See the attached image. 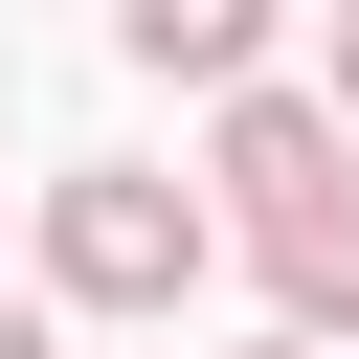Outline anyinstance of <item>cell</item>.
<instances>
[{
  "label": "cell",
  "mask_w": 359,
  "mask_h": 359,
  "mask_svg": "<svg viewBox=\"0 0 359 359\" xmlns=\"http://www.w3.org/2000/svg\"><path fill=\"white\" fill-rule=\"evenodd\" d=\"M337 112H359V0H337Z\"/></svg>",
  "instance_id": "obj_7"
},
{
  "label": "cell",
  "mask_w": 359,
  "mask_h": 359,
  "mask_svg": "<svg viewBox=\"0 0 359 359\" xmlns=\"http://www.w3.org/2000/svg\"><path fill=\"white\" fill-rule=\"evenodd\" d=\"M112 45H135L157 90H247V67H269V0H112Z\"/></svg>",
  "instance_id": "obj_4"
},
{
  "label": "cell",
  "mask_w": 359,
  "mask_h": 359,
  "mask_svg": "<svg viewBox=\"0 0 359 359\" xmlns=\"http://www.w3.org/2000/svg\"><path fill=\"white\" fill-rule=\"evenodd\" d=\"M0 359H67V337H45V314H0Z\"/></svg>",
  "instance_id": "obj_5"
},
{
  "label": "cell",
  "mask_w": 359,
  "mask_h": 359,
  "mask_svg": "<svg viewBox=\"0 0 359 359\" xmlns=\"http://www.w3.org/2000/svg\"><path fill=\"white\" fill-rule=\"evenodd\" d=\"M202 269H224V202H180L157 157H67L45 180V292L67 314H180Z\"/></svg>",
  "instance_id": "obj_1"
},
{
  "label": "cell",
  "mask_w": 359,
  "mask_h": 359,
  "mask_svg": "<svg viewBox=\"0 0 359 359\" xmlns=\"http://www.w3.org/2000/svg\"><path fill=\"white\" fill-rule=\"evenodd\" d=\"M247 247H269V314H314V337H359V180H314V202H269Z\"/></svg>",
  "instance_id": "obj_3"
},
{
  "label": "cell",
  "mask_w": 359,
  "mask_h": 359,
  "mask_svg": "<svg viewBox=\"0 0 359 359\" xmlns=\"http://www.w3.org/2000/svg\"><path fill=\"white\" fill-rule=\"evenodd\" d=\"M314 180H359V112L337 90H224V224H269Z\"/></svg>",
  "instance_id": "obj_2"
},
{
  "label": "cell",
  "mask_w": 359,
  "mask_h": 359,
  "mask_svg": "<svg viewBox=\"0 0 359 359\" xmlns=\"http://www.w3.org/2000/svg\"><path fill=\"white\" fill-rule=\"evenodd\" d=\"M247 359H337V337H314V314H292V337H247Z\"/></svg>",
  "instance_id": "obj_6"
}]
</instances>
